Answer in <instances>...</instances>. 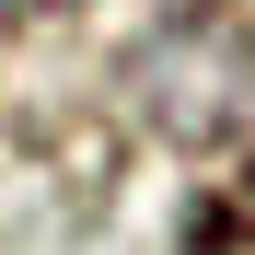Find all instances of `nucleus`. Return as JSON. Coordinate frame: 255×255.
I'll return each instance as SVG.
<instances>
[{
  "label": "nucleus",
  "mask_w": 255,
  "mask_h": 255,
  "mask_svg": "<svg viewBox=\"0 0 255 255\" xmlns=\"http://www.w3.org/2000/svg\"><path fill=\"white\" fill-rule=\"evenodd\" d=\"M174 255H255V162H221V174L186 197Z\"/></svg>",
  "instance_id": "f257e3e1"
}]
</instances>
